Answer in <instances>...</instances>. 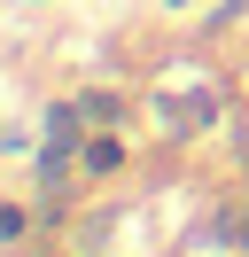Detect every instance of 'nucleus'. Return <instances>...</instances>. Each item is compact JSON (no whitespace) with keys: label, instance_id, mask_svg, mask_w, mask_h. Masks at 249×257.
<instances>
[{"label":"nucleus","instance_id":"nucleus-11","mask_svg":"<svg viewBox=\"0 0 249 257\" xmlns=\"http://www.w3.org/2000/svg\"><path fill=\"white\" fill-rule=\"evenodd\" d=\"M233 257H249V249H233Z\"/></svg>","mask_w":249,"mask_h":257},{"label":"nucleus","instance_id":"nucleus-7","mask_svg":"<svg viewBox=\"0 0 249 257\" xmlns=\"http://www.w3.org/2000/svg\"><path fill=\"white\" fill-rule=\"evenodd\" d=\"M31 148H39V125L8 117V125H0V156H8V164H31Z\"/></svg>","mask_w":249,"mask_h":257},{"label":"nucleus","instance_id":"nucleus-4","mask_svg":"<svg viewBox=\"0 0 249 257\" xmlns=\"http://www.w3.org/2000/svg\"><path fill=\"white\" fill-rule=\"evenodd\" d=\"M78 187H86V179H55V187H31L39 234H62V241H70V226H78Z\"/></svg>","mask_w":249,"mask_h":257},{"label":"nucleus","instance_id":"nucleus-5","mask_svg":"<svg viewBox=\"0 0 249 257\" xmlns=\"http://www.w3.org/2000/svg\"><path fill=\"white\" fill-rule=\"evenodd\" d=\"M78 101H86V117L93 125H133V86H78Z\"/></svg>","mask_w":249,"mask_h":257},{"label":"nucleus","instance_id":"nucleus-6","mask_svg":"<svg viewBox=\"0 0 249 257\" xmlns=\"http://www.w3.org/2000/svg\"><path fill=\"white\" fill-rule=\"evenodd\" d=\"M241 16H249V0H210V8L195 16V39H226Z\"/></svg>","mask_w":249,"mask_h":257},{"label":"nucleus","instance_id":"nucleus-3","mask_svg":"<svg viewBox=\"0 0 249 257\" xmlns=\"http://www.w3.org/2000/svg\"><path fill=\"white\" fill-rule=\"evenodd\" d=\"M195 241H218V249H249V187L241 195H226V203H210V218L195 226Z\"/></svg>","mask_w":249,"mask_h":257},{"label":"nucleus","instance_id":"nucleus-2","mask_svg":"<svg viewBox=\"0 0 249 257\" xmlns=\"http://www.w3.org/2000/svg\"><path fill=\"white\" fill-rule=\"evenodd\" d=\"M133 172V141H125V125H93L86 148H78V179L86 187H109V179Z\"/></svg>","mask_w":249,"mask_h":257},{"label":"nucleus","instance_id":"nucleus-8","mask_svg":"<svg viewBox=\"0 0 249 257\" xmlns=\"http://www.w3.org/2000/svg\"><path fill=\"white\" fill-rule=\"evenodd\" d=\"M0 257H62V234H31V241H16V249H0Z\"/></svg>","mask_w":249,"mask_h":257},{"label":"nucleus","instance_id":"nucleus-12","mask_svg":"<svg viewBox=\"0 0 249 257\" xmlns=\"http://www.w3.org/2000/svg\"><path fill=\"white\" fill-rule=\"evenodd\" d=\"M39 8H47V0H39Z\"/></svg>","mask_w":249,"mask_h":257},{"label":"nucleus","instance_id":"nucleus-1","mask_svg":"<svg viewBox=\"0 0 249 257\" xmlns=\"http://www.w3.org/2000/svg\"><path fill=\"white\" fill-rule=\"evenodd\" d=\"M148 117H156V133L164 141H202V133L226 117V94H218L210 78H187V86H148Z\"/></svg>","mask_w":249,"mask_h":257},{"label":"nucleus","instance_id":"nucleus-10","mask_svg":"<svg viewBox=\"0 0 249 257\" xmlns=\"http://www.w3.org/2000/svg\"><path fill=\"white\" fill-rule=\"evenodd\" d=\"M156 8H164V16H187V8H210V0H156Z\"/></svg>","mask_w":249,"mask_h":257},{"label":"nucleus","instance_id":"nucleus-9","mask_svg":"<svg viewBox=\"0 0 249 257\" xmlns=\"http://www.w3.org/2000/svg\"><path fill=\"white\" fill-rule=\"evenodd\" d=\"M233 179L249 187V117H233Z\"/></svg>","mask_w":249,"mask_h":257}]
</instances>
